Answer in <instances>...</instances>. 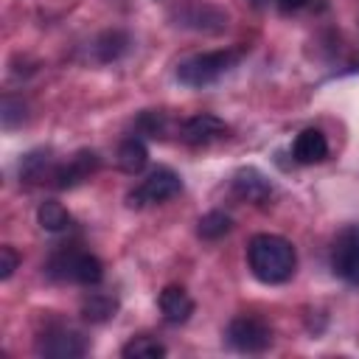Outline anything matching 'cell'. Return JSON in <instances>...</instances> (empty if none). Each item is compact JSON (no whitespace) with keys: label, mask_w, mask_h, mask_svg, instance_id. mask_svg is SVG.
<instances>
[{"label":"cell","mask_w":359,"mask_h":359,"mask_svg":"<svg viewBox=\"0 0 359 359\" xmlns=\"http://www.w3.org/2000/svg\"><path fill=\"white\" fill-rule=\"evenodd\" d=\"M247 266L255 275V280L266 286L286 283L294 275L297 252L289 238L275 236V233H258L247 244Z\"/></svg>","instance_id":"1"},{"label":"cell","mask_w":359,"mask_h":359,"mask_svg":"<svg viewBox=\"0 0 359 359\" xmlns=\"http://www.w3.org/2000/svg\"><path fill=\"white\" fill-rule=\"evenodd\" d=\"M244 56V48H224V50H208V53H194L177 65V81L202 90L213 81H219L224 73H230Z\"/></svg>","instance_id":"2"},{"label":"cell","mask_w":359,"mask_h":359,"mask_svg":"<svg viewBox=\"0 0 359 359\" xmlns=\"http://www.w3.org/2000/svg\"><path fill=\"white\" fill-rule=\"evenodd\" d=\"M48 275L53 280H70V283H81V286H95V283L104 280V264L95 255L84 252V250L65 247V250L50 255Z\"/></svg>","instance_id":"3"},{"label":"cell","mask_w":359,"mask_h":359,"mask_svg":"<svg viewBox=\"0 0 359 359\" xmlns=\"http://www.w3.org/2000/svg\"><path fill=\"white\" fill-rule=\"evenodd\" d=\"M182 191V180L177 171L160 165L154 168L135 191L126 194V205L129 208H146V205H160V202H168L174 199L177 194Z\"/></svg>","instance_id":"4"},{"label":"cell","mask_w":359,"mask_h":359,"mask_svg":"<svg viewBox=\"0 0 359 359\" xmlns=\"http://www.w3.org/2000/svg\"><path fill=\"white\" fill-rule=\"evenodd\" d=\"M224 339L238 353H264L272 345V328L261 317L244 314V317H233L227 323Z\"/></svg>","instance_id":"5"},{"label":"cell","mask_w":359,"mask_h":359,"mask_svg":"<svg viewBox=\"0 0 359 359\" xmlns=\"http://www.w3.org/2000/svg\"><path fill=\"white\" fill-rule=\"evenodd\" d=\"M331 269L351 286H359V224L339 230L331 247Z\"/></svg>","instance_id":"6"},{"label":"cell","mask_w":359,"mask_h":359,"mask_svg":"<svg viewBox=\"0 0 359 359\" xmlns=\"http://www.w3.org/2000/svg\"><path fill=\"white\" fill-rule=\"evenodd\" d=\"M36 351L42 356H50V359H76V356H84L87 353V339L73 331V328H48L39 342H36Z\"/></svg>","instance_id":"7"},{"label":"cell","mask_w":359,"mask_h":359,"mask_svg":"<svg viewBox=\"0 0 359 359\" xmlns=\"http://www.w3.org/2000/svg\"><path fill=\"white\" fill-rule=\"evenodd\" d=\"M98 165H101V157H98L95 151H90V149H81V151H76L67 163L56 165V171H53V185H56V188H76L79 182L90 180V174H95Z\"/></svg>","instance_id":"8"},{"label":"cell","mask_w":359,"mask_h":359,"mask_svg":"<svg viewBox=\"0 0 359 359\" xmlns=\"http://www.w3.org/2000/svg\"><path fill=\"white\" fill-rule=\"evenodd\" d=\"M227 135V123L210 112H199V115H191L188 121H182L180 126V137L188 143V146H208L219 137Z\"/></svg>","instance_id":"9"},{"label":"cell","mask_w":359,"mask_h":359,"mask_svg":"<svg viewBox=\"0 0 359 359\" xmlns=\"http://www.w3.org/2000/svg\"><path fill=\"white\" fill-rule=\"evenodd\" d=\"M230 188H233V194L238 199L252 202V205H261V202H266L272 196V182L258 168H252V165L238 168L233 174V180H230Z\"/></svg>","instance_id":"10"},{"label":"cell","mask_w":359,"mask_h":359,"mask_svg":"<svg viewBox=\"0 0 359 359\" xmlns=\"http://www.w3.org/2000/svg\"><path fill=\"white\" fill-rule=\"evenodd\" d=\"M157 306H160L165 323H171V325H180L194 314V300L182 286H165L157 297Z\"/></svg>","instance_id":"11"},{"label":"cell","mask_w":359,"mask_h":359,"mask_svg":"<svg viewBox=\"0 0 359 359\" xmlns=\"http://www.w3.org/2000/svg\"><path fill=\"white\" fill-rule=\"evenodd\" d=\"M180 25L208 31V34H219V31L227 28V14L222 8H213V6H191L180 14Z\"/></svg>","instance_id":"12"},{"label":"cell","mask_w":359,"mask_h":359,"mask_svg":"<svg viewBox=\"0 0 359 359\" xmlns=\"http://www.w3.org/2000/svg\"><path fill=\"white\" fill-rule=\"evenodd\" d=\"M292 154L297 163L303 165H311V163H320L328 157V140L320 129H303L297 137H294V146H292Z\"/></svg>","instance_id":"13"},{"label":"cell","mask_w":359,"mask_h":359,"mask_svg":"<svg viewBox=\"0 0 359 359\" xmlns=\"http://www.w3.org/2000/svg\"><path fill=\"white\" fill-rule=\"evenodd\" d=\"M53 157H50V149H34L22 157L20 163V177L25 182H42V180H53Z\"/></svg>","instance_id":"14"},{"label":"cell","mask_w":359,"mask_h":359,"mask_svg":"<svg viewBox=\"0 0 359 359\" xmlns=\"http://www.w3.org/2000/svg\"><path fill=\"white\" fill-rule=\"evenodd\" d=\"M93 50H95V59L104 62V65L118 62V59L129 50V34H126V31H118V28L104 31V34L93 42Z\"/></svg>","instance_id":"15"},{"label":"cell","mask_w":359,"mask_h":359,"mask_svg":"<svg viewBox=\"0 0 359 359\" xmlns=\"http://www.w3.org/2000/svg\"><path fill=\"white\" fill-rule=\"evenodd\" d=\"M115 160H118V168H121V171H126V174H140V171L146 168V163H149V149H146V143H143L140 137H126V140L118 146Z\"/></svg>","instance_id":"16"},{"label":"cell","mask_w":359,"mask_h":359,"mask_svg":"<svg viewBox=\"0 0 359 359\" xmlns=\"http://www.w3.org/2000/svg\"><path fill=\"white\" fill-rule=\"evenodd\" d=\"M36 222H39V227L48 230V233H62V230L70 227L73 219H70V213H67V208H65L62 202L45 199V202L36 208Z\"/></svg>","instance_id":"17"},{"label":"cell","mask_w":359,"mask_h":359,"mask_svg":"<svg viewBox=\"0 0 359 359\" xmlns=\"http://www.w3.org/2000/svg\"><path fill=\"white\" fill-rule=\"evenodd\" d=\"M115 311H118V300L112 294L95 292V294H90V297L81 300V317L87 323H107V320L115 317Z\"/></svg>","instance_id":"18"},{"label":"cell","mask_w":359,"mask_h":359,"mask_svg":"<svg viewBox=\"0 0 359 359\" xmlns=\"http://www.w3.org/2000/svg\"><path fill=\"white\" fill-rule=\"evenodd\" d=\"M168 351L160 339L154 337H132L123 348H121V356L123 359H163Z\"/></svg>","instance_id":"19"},{"label":"cell","mask_w":359,"mask_h":359,"mask_svg":"<svg viewBox=\"0 0 359 359\" xmlns=\"http://www.w3.org/2000/svg\"><path fill=\"white\" fill-rule=\"evenodd\" d=\"M230 227H233V219H230L224 210H210V213H205V216L199 219L196 233H199V238H205V241H216V238L227 236Z\"/></svg>","instance_id":"20"},{"label":"cell","mask_w":359,"mask_h":359,"mask_svg":"<svg viewBox=\"0 0 359 359\" xmlns=\"http://www.w3.org/2000/svg\"><path fill=\"white\" fill-rule=\"evenodd\" d=\"M22 121H25V104H22V98L6 95L3 98V107H0V123H3V129L22 126Z\"/></svg>","instance_id":"21"},{"label":"cell","mask_w":359,"mask_h":359,"mask_svg":"<svg viewBox=\"0 0 359 359\" xmlns=\"http://www.w3.org/2000/svg\"><path fill=\"white\" fill-rule=\"evenodd\" d=\"M135 126H137V132H143V135H149V137H163V132H165V118H163V112L146 109V112L137 115Z\"/></svg>","instance_id":"22"},{"label":"cell","mask_w":359,"mask_h":359,"mask_svg":"<svg viewBox=\"0 0 359 359\" xmlns=\"http://www.w3.org/2000/svg\"><path fill=\"white\" fill-rule=\"evenodd\" d=\"M17 264H20V255H17V250L14 247H0V278L3 280H8L11 275H14V269H17Z\"/></svg>","instance_id":"23"},{"label":"cell","mask_w":359,"mask_h":359,"mask_svg":"<svg viewBox=\"0 0 359 359\" xmlns=\"http://www.w3.org/2000/svg\"><path fill=\"white\" fill-rule=\"evenodd\" d=\"M309 3H311V0H278V8L289 14V11H300V8H306Z\"/></svg>","instance_id":"24"}]
</instances>
